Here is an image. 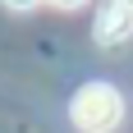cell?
Wrapping results in <instances>:
<instances>
[{"mask_svg": "<svg viewBox=\"0 0 133 133\" xmlns=\"http://www.w3.org/2000/svg\"><path fill=\"white\" fill-rule=\"evenodd\" d=\"M51 5H60V9H78V5H87V0H51Z\"/></svg>", "mask_w": 133, "mask_h": 133, "instance_id": "277c9868", "label": "cell"}, {"mask_svg": "<svg viewBox=\"0 0 133 133\" xmlns=\"http://www.w3.org/2000/svg\"><path fill=\"white\" fill-rule=\"evenodd\" d=\"M69 119L78 124L83 133H110V129H119V119H124V96L110 83H87L69 101Z\"/></svg>", "mask_w": 133, "mask_h": 133, "instance_id": "6da1fadb", "label": "cell"}, {"mask_svg": "<svg viewBox=\"0 0 133 133\" xmlns=\"http://www.w3.org/2000/svg\"><path fill=\"white\" fill-rule=\"evenodd\" d=\"M0 5H5V9H14V14H28V9H37L41 0H0Z\"/></svg>", "mask_w": 133, "mask_h": 133, "instance_id": "3957f363", "label": "cell"}, {"mask_svg": "<svg viewBox=\"0 0 133 133\" xmlns=\"http://www.w3.org/2000/svg\"><path fill=\"white\" fill-rule=\"evenodd\" d=\"M96 46H119L133 37V0H101L96 5V23H92Z\"/></svg>", "mask_w": 133, "mask_h": 133, "instance_id": "7a4b0ae2", "label": "cell"}]
</instances>
